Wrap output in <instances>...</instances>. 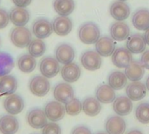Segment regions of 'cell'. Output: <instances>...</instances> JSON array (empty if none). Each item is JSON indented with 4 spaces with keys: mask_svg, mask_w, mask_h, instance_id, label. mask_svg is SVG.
Here are the masks:
<instances>
[{
    "mask_svg": "<svg viewBox=\"0 0 149 134\" xmlns=\"http://www.w3.org/2000/svg\"><path fill=\"white\" fill-rule=\"evenodd\" d=\"M82 110L87 116H97L101 111L100 102L97 99L93 97L86 98L82 103Z\"/></svg>",
    "mask_w": 149,
    "mask_h": 134,
    "instance_id": "cell-28",
    "label": "cell"
},
{
    "mask_svg": "<svg viewBox=\"0 0 149 134\" xmlns=\"http://www.w3.org/2000/svg\"><path fill=\"white\" fill-rule=\"evenodd\" d=\"M53 31L58 36H66L68 35L72 29V22L67 16H59L57 17L52 24Z\"/></svg>",
    "mask_w": 149,
    "mask_h": 134,
    "instance_id": "cell-11",
    "label": "cell"
},
{
    "mask_svg": "<svg viewBox=\"0 0 149 134\" xmlns=\"http://www.w3.org/2000/svg\"><path fill=\"white\" fill-rule=\"evenodd\" d=\"M10 21V17L7 11L3 9H0V29L5 28Z\"/></svg>",
    "mask_w": 149,
    "mask_h": 134,
    "instance_id": "cell-37",
    "label": "cell"
},
{
    "mask_svg": "<svg viewBox=\"0 0 149 134\" xmlns=\"http://www.w3.org/2000/svg\"><path fill=\"white\" fill-rule=\"evenodd\" d=\"M135 117L142 124L149 123V104L141 103L135 109Z\"/></svg>",
    "mask_w": 149,
    "mask_h": 134,
    "instance_id": "cell-34",
    "label": "cell"
},
{
    "mask_svg": "<svg viewBox=\"0 0 149 134\" xmlns=\"http://www.w3.org/2000/svg\"><path fill=\"white\" fill-rule=\"evenodd\" d=\"M55 99L62 104H66L74 98V90L69 83H59L53 90Z\"/></svg>",
    "mask_w": 149,
    "mask_h": 134,
    "instance_id": "cell-7",
    "label": "cell"
},
{
    "mask_svg": "<svg viewBox=\"0 0 149 134\" xmlns=\"http://www.w3.org/2000/svg\"><path fill=\"white\" fill-rule=\"evenodd\" d=\"M126 92L132 101H139L145 98L147 94V87L141 81H134L127 86Z\"/></svg>",
    "mask_w": 149,
    "mask_h": 134,
    "instance_id": "cell-16",
    "label": "cell"
},
{
    "mask_svg": "<svg viewBox=\"0 0 149 134\" xmlns=\"http://www.w3.org/2000/svg\"><path fill=\"white\" fill-rule=\"evenodd\" d=\"M119 1H123V2H125V1H127V0H119Z\"/></svg>",
    "mask_w": 149,
    "mask_h": 134,
    "instance_id": "cell-45",
    "label": "cell"
},
{
    "mask_svg": "<svg viewBox=\"0 0 149 134\" xmlns=\"http://www.w3.org/2000/svg\"><path fill=\"white\" fill-rule=\"evenodd\" d=\"M110 14L114 19L124 21L130 15V7L123 1L114 2L110 7Z\"/></svg>",
    "mask_w": 149,
    "mask_h": 134,
    "instance_id": "cell-20",
    "label": "cell"
},
{
    "mask_svg": "<svg viewBox=\"0 0 149 134\" xmlns=\"http://www.w3.org/2000/svg\"><path fill=\"white\" fill-rule=\"evenodd\" d=\"M19 128V123L14 115H3L0 118V132L3 134H15Z\"/></svg>",
    "mask_w": 149,
    "mask_h": 134,
    "instance_id": "cell-22",
    "label": "cell"
},
{
    "mask_svg": "<svg viewBox=\"0 0 149 134\" xmlns=\"http://www.w3.org/2000/svg\"><path fill=\"white\" fill-rule=\"evenodd\" d=\"M12 2L17 7L25 8L28 5H30V3H31V0H12Z\"/></svg>",
    "mask_w": 149,
    "mask_h": 134,
    "instance_id": "cell-40",
    "label": "cell"
},
{
    "mask_svg": "<svg viewBox=\"0 0 149 134\" xmlns=\"http://www.w3.org/2000/svg\"><path fill=\"white\" fill-rule=\"evenodd\" d=\"M53 8L59 16H68L74 10L75 3L73 0H54Z\"/></svg>",
    "mask_w": 149,
    "mask_h": 134,
    "instance_id": "cell-31",
    "label": "cell"
},
{
    "mask_svg": "<svg viewBox=\"0 0 149 134\" xmlns=\"http://www.w3.org/2000/svg\"><path fill=\"white\" fill-rule=\"evenodd\" d=\"M144 38H145L146 44L149 45V28L148 30H146V32L144 34Z\"/></svg>",
    "mask_w": 149,
    "mask_h": 134,
    "instance_id": "cell-41",
    "label": "cell"
},
{
    "mask_svg": "<svg viewBox=\"0 0 149 134\" xmlns=\"http://www.w3.org/2000/svg\"><path fill=\"white\" fill-rule=\"evenodd\" d=\"M14 67L12 57L6 52L0 51V77L9 74Z\"/></svg>",
    "mask_w": 149,
    "mask_h": 134,
    "instance_id": "cell-33",
    "label": "cell"
},
{
    "mask_svg": "<svg viewBox=\"0 0 149 134\" xmlns=\"http://www.w3.org/2000/svg\"><path fill=\"white\" fill-rule=\"evenodd\" d=\"M3 107L9 114L17 115L24 110V103L21 96L13 93L6 97L3 101Z\"/></svg>",
    "mask_w": 149,
    "mask_h": 134,
    "instance_id": "cell-8",
    "label": "cell"
},
{
    "mask_svg": "<svg viewBox=\"0 0 149 134\" xmlns=\"http://www.w3.org/2000/svg\"><path fill=\"white\" fill-rule=\"evenodd\" d=\"M39 70L42 76L47 78H53L60 71L59 62L52 57H46L41 60L39 65Z\"/></svg>",
    "mask_w": 149,
    "mask_h": 134,
    "instance_id": "cell-6",
    "label": "cell"
},
{
    "mask_svg": "<svg viewBox=\"0 0 149 134\" xmlns=\"http://www.w3.org/2000/svg\"><path fill=\"white\" fill-rule=\"evenodd\" d=\"M46 50V46L45 42L40 38L31 39L30 44H28V51L29 54L34 58H39L45 54Z\"/></svg>",
    "mask_w": 149,
    "mask_h": 134,
    "instance_id": "cell-32",
    "label": "cell"
},
{
    "mask_svg": "<svg viewBox=\"0 0 149 134\" xmlns=\"http://www.w3.org/2000/svg\"><path fill=\"white\" fill-rule=\"evenodd\" d=\"M36 59L30 54H24L17 59V67L24 73H30L36 68Z\"/></svg>",
    "mask_w": 149,
    "mask_h": 134,
    "instance_id": "cell-30",
    "label": "cell"
},
{
    "mask_svg": "<svg viewBox=\"0 0 149 134\" xmlns=\"http://www.w3.org/2000/svg\"><path fill=\"white\" fill-rule=\"evenodd\" d=\"M113 108L116 114L120 117L128 115L133 110L132 100L126 96H120L113 100Z\"/></svg>",
    "mask_w": 149,
    "mask_h": 134,
    "instance_id": "cell-17",
    "label": "cell"
},
{
    "mask_svg": "<svg viewBox=\"0 0 149 134\" xmlns=\"http://www.w3.org/2000/svg\"><path fill=\"white\" fill-rule=\"evenodd\" d=\"M146 85L147 89L149 91V77L147 78V81H146V85Z\"/></svg>",
    "mask_w": 149,
    "mask_h": 134,
    "instance_id": "cell-43",
    "label": "cell"
},
{
    "mask_svg": "<svg viewBox=\"0 0 149 134\" xmlns=\"http://www.w3.org/2000/svg\"><path fill=\"white\" fill-rule=\"evenodd\" d=\"M110 35L111 37L115 41H123L129 37L130 28L123 21L115 22L111 25Z\"/></svg>",
    "mask_w": 149,
    "mask_h": 134,
    "instance_id": "cell-19",
    "label": "cell"
},
{
    "mask_svg": "<svg viewBox=\"0 0 149 134\" xmlns=\"http://www.w3.org/2000/svg\"><path fill=\"white\" fill-rule=\"evenodd\" d=\"M79 38L86 44H95L100 37V31L99 26L93 23L87 22L83 24L79 29Z\"/></svg>",
    "mask_w": 149,
    "mask_h": 134,
    "instance_id": "cell-1",
    "label": "cell"
},
{
    "mask_svg": "<svg viewBox=\"0 0 149 134\" xmlns=\"http://www.w3.org/2000/svg\"><path fill=\"white\" fill-rule=\"evenodd\" d=\"M127 134H143V133H142V132H141L140 130L134 129V130H131L130 132H128Z\"/></svg>",
    "mask_w": 149,
    "mask_h": 134,
    "instance_id": "cell-42",
    "label": "cell"
},
{
    "mask_svg": "<svg viewBox=\"0 0 149 134\" xmlns=\"http://www.w3.org/2000/svg\"><path fill=\"white\" fill-rule=\"evenodd\" d=\"M60 72L62 78L67 83L76 82L77 80H79L81 75L80 67L73 62L64 65L63 67L60 69Z\"/></svg>",
    "mask_w": 149,
    "mask_h": 134,
    "instance_id": "cell-14",
    "label": "cell"
},
{
    "mask_svg": "<svg viewBox=\"0 0 149 134\" xmlns=\"http://www.w3.org/2000/svg\"><path fill=\"white\" fill-rule=\"evenodd\" d=\"M96 51L101 57H109L112 56L115 50L114 40L109 37H102L98 39L95 43Z\"/></svg>",
    "mask_w": 149,
    "mask_h": 134,
    "instance_id": "cell-18",
    "label": "cell"
},
{
    "mask_svg": "<svg viewBox=\"0 0 149 134\" xmlns=\"http://www.w3.org/2000/svg\"><path fill=\"white\" fill-rule=\"evenodd\" d=\"M146 44L144 36L140 33L133 34L127 38V49L134 54H140L145 51Z\"/></svg>",
    "mask_w": 149,
    "mask_h": 134,
    "instance_id": "cell-12",
    "label": "cell"
},
{
    "mask_svg": "<svg viewBox=\"0 0 149 134\" xmlns=\"http://www.w3.org/2000/svg\"><path fill=\"white\" fill-rule=\"evenodd\" d=\"M17 88V81L11 75L0 77V96H9L13 94Z\"/></svg>",
    "mask_w": 149,
    "mask_h": 134,
    "instance_id": "cell-25",
    "label": "cell"
},
{
    "mask_svg": "<svg viewBox=\"0 0 149 134\" xmlns=\"http://www.w3.org/2000/svg\"><path fill=\"white\" fill-rule=\"evenodd\" d=\"M141 63L144 68L149 70V50L142 52V56L141 58Z\"/></svg>",
    "mask_w": 149,
    "mask_h": 134,
    "instance_id": "cell-38",
    "label": "cell"
},
{
    "mask_svg": "<svg viewBox=\"0 0 149 134\" xmlns=\"http://www.w3.org/2000/svg\"><path fill=\"white\" fill-rule=\"evenodd\" d=\"M127 78L126 74L120 71L113 72L108 77V85L113 90H121L127 85Z\"/></svg>",
    "mask_w": 149,
    "mask_h": 134,
    "instance_id": "cell-29",
    "label": "cell"
},
{
    "mask_svg": "<svg viewBox=\"0 0 149 134\" xmlns=\"http://www.w3.org/2000/svg\"><path fill=\"white\" fill-rule=\"evenodd\" d=\"M96 134H107V133H98Z\"/></svg>",
    "mask_w": 149,
    "mask_h": 134,
    "instance_id": "cell-44",
    "label": "cell"
},
{
    "mask_svg": "<svg viewBox=\"0 0 149 134\" xmlns=\"http://www.w3.org/2000/svg\"><path fill=\"white\" fill-rule=\"evenodd\" d=\"M45 114L50 121L57 122L61 120L65 114V109L62 103L58 101H51L45 106Z\"/></svg>",
    "mask_w": 149,
    "mask_h": 134,
    "instance_id": "cell-4",
    "label": "cell"
},
{
    "mask_svg": "<svg viewBox=\"0 0 149 134\" xmlns=\"http://www.w3.org/2000/svg\"><path fill=\"white\" fill-rule=\"evenodd\" d=\"M81 65L88 71H96L101 67V56L96 51H86L80 58Z\"/></svg>",
    "mask_w": 149,
    "mask_h": 134,
    "instance_id": "cell-5",
    "label": "cell"
},
{
    "mask_svg": "<svg viewBox=\"0 0 149 134\" xmlns=\"http://www.w3.org/2000/svg\"><path fill=\"white\" fill-rule=\"evenodd\" d=\"M42 134H61V128L56 122L47 123L42 129Z\"/></svg>",
    "mask_w": 149,
    "mask_h": 134,
    "instance_id": "cell-36",
    "label": "cell"
},
{
    "mask_svg": "<svg viewBox=\"0 0 149 134\" xmlns=\"http://www.w3.org/2000/svg\"><path fill=\"white\" fill-rule=\"evenodd\" d=\"M55 56L59 63L63 65L69 64L72 62L75 58V51L72 45L68 44H61L57 47Z\"/></svg>",
    "mask_w": 149,
    "mask_h": 134,
    "instance_id": "cell-15",
    "label": "cell"
},
{
    "mask_svg": "<svg viewBox=\"0 0 149 134\" xmlns=\"http://www.w3.org/2000/svg\"><path fill=\"white\" fill-rule=\"evenodd\" d=\"M52 31V25L46 18H38L32 24V33L37 38H46L51 36Z\"/></svg>",
    "mask_w": 149,
    "mask_h": 134,
    "instance_id": "cell-10",
    "label": "cell"
},
{
    "mask_svg": "<svg viewBox=\"0 0 149 134\" xmlns=\"http://www.w3.org/2000/svg\"><path fill=\"white\" fill-rule=\"evenodd\" d=\"M10 41L17 48L28 46L31 41V32L24 26H17L10 32Z\"/></svg>",
    "mask_w": 149,
    "mask_h": 134,
    "instance_id": "cell-2",
    "label": "cell"
},
{
    "mask_svg": "<svg viewBox=\"0 0 149 134\" xmlns=\"http://www.w3.org/2000/svg\"><path fill=\"white\" fill-rule=\"evenodd\" d=\"M132 23L139 31H146L149 28V10L140 9L133 15Z\"/></svg>",
    "mask_w": 149,
    "mask_h": 134,
    "instance_id": "cell-26",
    "label": "cell"
},
{
    "mask_svg": "<svg viewBox=\"0 0 149 134\" xmlns=\"http://www.w3.org/2000/svg\"><path fill=\"white\" fill-rule=\"evenodd\" d=\"M115 90L109 85H100L96 90V99L103 104L113 103L115 99Z\"/></svg>",
    "mask_w": 149,
    "mask_h": 134,
    "instance_id": "cell-27",
    "label": "cell"
},
{
    "mask_svg": "<svg viewBox=\"0 0 149 134\" xmlns=\"http://www.w3.org/2000/svg\"><path fill=\"white\" fill-rule=\"evenodd\" d=\"M65 105V112L70 116L79 115L82 111V103L78 99L73 98Z\"/></svg>",
    "mask_w": 149,
    "mask_h": 134,
    "instance_id": "cell-35",
    "label": "cell"
},
{
    "mask_svg": "<svg viewBox=\"0 0 149 134\" xmlns=\"http://www.w3.org/2000/svg\"><path fill=\"white\" fill-rule=\"evenodd\" d=\"M29 89L33 95L44 97L50 91V82L48 78L44 76H35L29 83Z\"/></svg>",
    "mask_w": 149,
    "mask_h": 134,
    "instance_id": "cell-3",
    "label": "cell"
},
{
    "mask_svg": "<svg viewBox=\"0 0 149 134\" xmlns=\"http://www.w3.org/2000/svg\"><path fill=\"white\" fill-rule=\"evenodd\" d=\"M126 127V122L120 116H112L106 123V131L107 134H124Z\"/></svg>",
    "mask_w": 149,
    "mask_h": 134,
    "instance_id": "cell-21",
    "label": "cell"
},
{
    "mask_svg": "<svg viewBox=\"0 0 149 134\" xmlns=\"http://www.w3.org/2000/svg\"><path fill=\"white\" fill-rule=\"evenodd\" d=\"M72 134H92V133L89 128L86 126H78L72 130Z\"/></svg>",
    "mask_w": 149,
    "mask_h": 134,
    "instance_id": "cell-39",
    "label": "cell"
},
{
    "mask_svg": "<svg viewBox=\"0 0 149 134\" xmlns=\"http://www.w3.org/2000/svg\"><path fill=\"white\" fill-rule=\"evenodd\" d=\"M125 74L130 81H140L145 73V68L141 62L133 60L127 67L125 68Z\"/></svg>",
    "mask_w": 149,
    "mask_h": 134,
    "instance_id": "cell-24",
    "label": "cell"
},
{
    "mask_svg": "<svg viewBox=\"0 0 149 134\" xmlns=\"http://www.w3.org/2000/svg\"><path fill=\"white\" fill-rule=\"evenodd\" d=\"M9 17L11 23L16 26H24L30 20L29 11L22 7H16L12 9Z\"/></svg>",
    "mask_w": 149,
    "mask_h": 134,
    "instance_id": "cell-23",
    "label": "cell"
},
{
    "mask_svg": "<svg viewBox=\"0 0 149 134\" xmlns=\"http://www.w3.org/2000/svg\"><path fill=\"white\" fill-rule=\"evenodd\" d=\"M27 122L31 127L34 129H41L47 124V118L43 110L35 108L28 112Z\"/></svg>",
    "mask_w": 149,
    "mask_h": 134,
    "instance_id": "cell-13",
    "label": "cell"
},
{
    "mask_svg": "<svg viewBox=\"0 0 149 134\" xmlns=\"http://www.w3.org/2000/svg\"><path fill=\"white\" fill-rule=\"evenodd\" d=\"M113 64L118 68H126L133 61L132 53L125 47L116 48L112 54Z\"/></svg>",
    "mask_w": 149,
    "mask_h": 134,
    "instance_id": "cell-9",
    "label": "cell"
}]
</instances>
